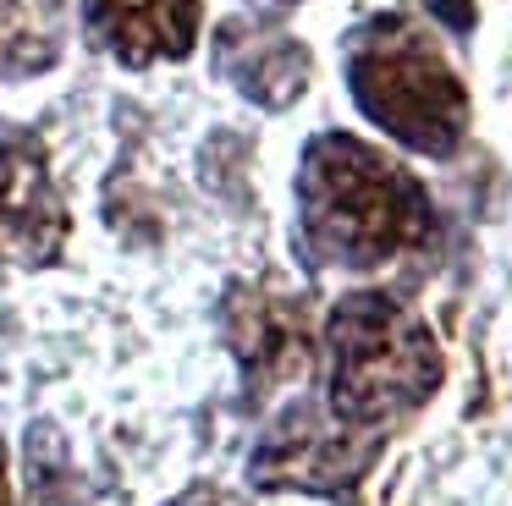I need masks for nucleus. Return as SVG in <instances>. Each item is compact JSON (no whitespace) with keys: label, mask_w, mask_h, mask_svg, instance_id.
I'll return each instance as SVG.
<instances>
[{"label":"nucleus","mask_w":512,"mask_h":506,"mask_svg":"<svg viewBox=\"0 0 512 506\" xmlns=\"http://www.w3.org/2000/svg\"><path fill=\"white\" fill-rule=\"evenodd\" d=\"M298 242L314 270H380L435 242V204L364 138L314 132L298 160Z\"/></svg>","instance_id":"f257e3e1"},{"label":"nucleus","mask_w":512,"mask_h":506,"mask_svg":"<svg viewBox=\"0 0 512 506\" xmlns=\"http://www.w3.org/2000/svg\"><path fill=\"white\" fill-rule=\"evenodd\" d=\"M353 105L402 149L446 160L468 132V88L413 17H369L347 33Z\"/></svg>","instance_id":"f03ea898"},{"label":"nucleus","mask_w":512,"mask_h":506,"mask_svg":"<svg viewBox=\"0 0 512 506\" xmlns=\"http://www.w3.org/2000/svg\"><path fill=\"white\" fill-rule=\"evenodd\" d=\"M325 352H331L325 402L347 429H375L424 407L446 374L424 319L386 292H347L325 319Z\"/></svg>","instance_id":"7ed1b4c3"},{"label":"nucleus","mask_w":512,"mask_h":506,"mask_svg":"<svg viewBox=\"0 0 512 506\" xmlns=\"http://www.w3.org/2000/svg\"><path fill=\"white\" fill-rule=\"evenodd\" d=\"M380 440L369 429H347L342 418L320 413L309 402H292L265 440L248 457V479L254 490H303L325 495V501H358V479L369 473Z\"/></svg>","instance_id":"20e7f679"},{"label":"nucleus","mask_w":512,"mask_h":506,"mask_svg":"<svg viewBox=\"0 0 512 506\" xmlns=\"http://www.w3.org/2000/svg\"><path fill=\"white\" fill-rule=\"evenodd\" d=\"M221 325L243 363V391L248 402L270 396L276 385L298 380L314 358V330L298 297L276 286H232L221 303Z\"/></svg>","instance_id":"39448f33"},{"label":"nucleus","mask_w":512,"mask_h":506,"mask_svg":"<svg viewBox=\"0 0 512 506\" xmlns=\"http://www.w3.org/2000/svg\"><path fill=\"white\" fill-rule=\"evenodd\" d=\"M67 242V204L50 182V160L39 138L0 132V264L45 270Z\"/></svg>","instance_id":"423d86ee"},{"label":"nucleus","mask_w":512,"mask_h":506,"mask_svg":"<svg viewBox=\"0 0 512 506\" xmlns=\"http://www.w3.org/2000/svg\"><path fill=\"white\" fill-rule=\"evenodd\" d=\"M215 72L243 99H254L259 110H287L292 99H303L314 61H309V44L292 39L287 28L232 17L215 28Z\"/></svg>","instance_id":"0eeeda50"},{"label":"nucleus","mask_w":512,"mask_h":506,"mask_svg":"<svg viewBox=\"0 0 512 506\" xmlns=\"http://www.w3.org/2000/svg\"><path fill=\"white\" fill-rule=\"evenodd\" d=\"M199 0H83V33L122 66L182 61L199 44Z\"/></svg>","instance_id":"6e6552de"},{"label":"nucleus","mask_w":512,"mask_h":506,"mask_svg":"<svg viewBox=\"0 0 512 506\" xmlns=\"http://www.w3.org/2000/svg\"><path fill=\"white\" fill-rule=\"evenodd\" d=\"M61 61V0H0V77H39Z\"/></svg>","instance_id":"1a4fd4ad"},{"label":"nucleus","mask_w":512,"mask_h":506,"mask_svg":"<svg viewBox=\"0 0 512 506\" xmlns=\"http://www.w3.org/2000/svg\"><path fill=\"white\" fill-rule=\"evenodd\" d=\"M23 451H28V501L34 506H89V490H83L56 424H34Z\"/></svg>","instance_id":"9d476101"},{"label":"nucleus","mask_w":512,"mask_h":506,"mask_svg":"<svg viewBox=\"0 0 512 506\" xmlns=\"http://www.w3.org/2000/svg\"><path fill=\"white\" fill-rule=\"evenodd\" d=\"M424 6H430L452 33H468V28H474V0H424Z\"/></svg>","instance_id":"9b49d317"},{"label":"nucleus","mask_w":512,"mask_h":506,"mask_svg":"<svg viewBox=\"0 0 512 506\" xmlns=\"http://www.w3.org/2000/svg\"><path fill=\"white\" fill-rule=\"evenodd\" d=\"M177 506H243V501H232V495H221V490H193V495H182Z\"/></svg>","instance_id":"f8f14e48"},{"label":"nucleus","mask_w":512,"mask_h":506,"mask_svg":"<svg viewBox=\"0 0 512 506\" xmlns=\"http://www.w3.org/2000/svg\"><path fill=\"white\" fill-rule=\"evenodd\" d=\"M0 506H17L12 490H6V451H0Z\"/></svg>","instance_id":"ddd939ff"},{"label":"nucleus","mask_w":512,"mask_h":506,"mask_svg":"<svg viewBox=\"0 0 512 506\" xmlns=\"http://www.w3.org/2000/svg\"><path fill=\"white\" fill-rule=\"evenodd\" d=\"M265 6H298V0H265Z\"/></svg>","instance_id":"4468645a"}]
</instances>
